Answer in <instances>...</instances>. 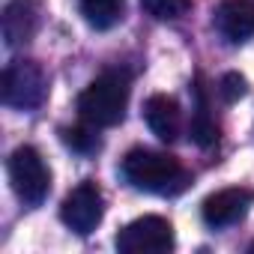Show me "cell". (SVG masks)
Segmentation results:
<instances>
[{
    "mask_svg": "<svg viewBox=\"0 0 254 254\" xmlns=\"http://www.w3.org/2000/svg\"><path fill=\"white\" fill-rule=\"evenodd\" d=\"M123 177L132 189L150 194H177L189 186V174L177 156L159 150H129L123 159Z\"/></svg>",
    "mask_w": 254,
    "mask_h": 254,
    "instance_id": "1",
    "label": "cell"
},
{
    "mask_svg": "<svg viewBox=\"0 0 254 254\" xmlns=\"http://www.w3.org/2000/svg\"><path fill=\"white\" fill-rule=\"evenodd\" d=\"M129 75L126 72H102L93 78L81 96H78V114L96 129H111L126 120V108H129Z\"/></svg>",
    "mask_w": 254,
    "mask_h": 254,
    "instance_id": "2",
    "label": "cell"
},
{
    "mask_svg": "<svg viewBox=\"0 0 254 254\" xmlns=\"http://www.w3.org/2000/svg\"><path fill=\"white\" fill-rule=\"evenodd\" d=\"M48 96V75L36 60H12L0 78V99L6 108L33 111Z\"/></svg>",
    "mask_w": 254,
    "mask_h": 254,
    "instance_id": "3",
    "label": "cell"
},
{
    "mask_svg": "<svg viewBox=\"0 0 254 254\" xmlns=\"http://www.w3.org/2000/svg\"><path fill=\"white\" fill-rule=\"evenodd\" d=\"M6 171H9L12 191L18 194V200L24 206H39L48 197V191H51V171H48L45 159L39 156V150H33V147L12 150V156L6 162Z\"/></svg>",
    "mask_w": 254,
    "mask_h": 254,
    "instance_id": "4",
    "label": "cell"
},
{
    "mask_svg": "<svg viewBox=\"0 0 254 254\" xmlns=\"http://www.w3.org/2000/svg\"><path fill=\"white\" fill-rule=\"evenodd\" d=\"M120 254H168L174 248V227L162 215H141L114 239Z\"/></svg>",
    "mask_w": 254,
    "mask_h": 254,
    "instance_id": "5",
    "label": "cell"
},
{
    "mask_svg": "<svg viewBox=\"0 0 254 254\" xmlns=\"http://www.w3.org/2000/svg\"><path fill=\"white\" fill-rule=\"evenodd\" d=\"M60 218L63 224L78 233V236H90L102 218H105V197H102V189L93 183V180H84L78 183L60 203Z\"/></svg>",
    "mask_w": 254,
    "mask_h": 254,
    "instance_id": "6",
    "label": "cell"
},
{
    "mask_svg": "<svg viewBox=\"0 0 254 254\" xmlns=\"http://www.w3.org/2000/svg\"><path fill=\"white\" fill-rule=\"evenodd\" d=\"M254 203V189L248 186H230V189H221L215 194H209L203 203H200V215H203V224L206 227H230L236 221H242L248 215Z\"/></svg>",
    "mask_w": 254,
    "mask_h": 254,
    "instance_id": "7",
    "label": "cell"
},
{
    "mask_svg": "<svg viewBox=\"0 0 254 254\" xmlns=\"http://www.w3.org/2000/svg\"><path fill=\"white\" fill-rule=\"evenodd\" d=\"M212 21L227 42H248L254 36V0H218Z\"/></svg>",
    "mask_w": 254,
    "mask_h": 254,
    "instance_id": "8",
    "label": "cell"
},
{
    "mask_svg": "<svg viewBox=\"0 0 254 254\" xmlns=\"http://www.w3.org/2000/svg\"><path fill=\"white\" fill-rule=\"evenodd\" d=\"M144 120L150 126V132L159 138V141H177L180 132H183V111H180V102L168 93H156L147 99L144 105Z\"/></svg>",
    "mask_w": 254,
    "mask_h": 254,
    "instance_id": "9",
    "label": "cell"
},
{
    "mask_svg": "<svg viewBox=\"0 0 254 254\" xmlns=\"http://www.w3.org/2000/svg\"><path fill=\"white\" fill-rule=\"evenodd\" d=\"M0 24H3V39L9 48L27 45L39 30V9L33 0H9Z\"/></svg>",
    "mask_w": 254,
    "mask_h": 254,
    "instance_id": "10",
    "label": "cell"
},
{
    "mask_svg": "<svg viewBox=\"0 0 254 254\" xmlns=\"http://www.w3.org/2000/svg\"><path fill=\"white\" fill-rule=\"evenodd\" d=\"M189 135H191V141H194L200 150H209V147L218 144V123H215V117L209 114L206 90H203L200 81L194 84V114H191V123H189Z\"/></svg>",
    "mask_w": 254,
    "mask_h": 254,
    "instance_id": "11",
    "label": "cell"
},
{
    "mask_svg": "<svg viewBox=\"0 0 254 254\" xmlns=\"http://www.w3.org/2000/svg\"><path fill=\"white\" fill-rule=\"evenodd\" d=\"M78 9L93 30H111L114 24H120L126 3L123 0H78Z\"/></svg>",
    "mask_w": 254,
    "mask_h": 254,
    "instance_id": "12",
    "label": "cell"
},
{
    "mask_svg": "<svg viewBox=\"0 0 254 254\" xmlns=\"http://www.w3.org/2000/svg\"><path fill=\"white\" fill-rule=\"evenodd\" d=\"M60 138L69 150L81 153V156H93L102 150V138L96 135V126H90L87 120L81 126H66V129H60Z\"/></svg>",
    "mask_w": 254,
    "mask_h": 254,
    "instance_id": "13",
    "label": "cell"
},
{
    "mask_svg": "<svg viewBox=\"0 0 254 254\" xmlns=\"http://www.w3.org/2000/svg\"><path fill=\"white\" fill-rule=\"evenodd\" d=\"M141 6L156 21H177L191 9V0H141Z\"/></svg>",
    "mask_w": 254,
    "mask_h": 254,
    "instance_id": "14",
    "label": "cell"
},
{
    "mask_svg": "<svg viewBox=\"0 0 254 254\" xmlns=\"http://www.w3.org/2000/svg\"><path fill=\"white\" fill-rule=\"evenodd\" d=\"M245 90H248V84H245V78H242L239 72H227V75H221V81H218V93H221V99H224L227 105H233L236 99H242Z\"/></svg>",
    "mask_w": 254,
    "mask_h": 254,
    "instance_id": "15",
    "label": "cell"
},
{
    "mask_svg": "<svg viewBox=\"0 0 254 254\" xmlns=\"http://www.w3.org/2000/svg\"><path fill=\"white\" fill-rule=\"evenodd\" d=\"M248 254H254V242H251V245H248Z\"/></svg>",
    "mask_w": 254,
    "mask_h": 254,
    "instance_id": "16",
    "label": "cell"
}]
</instances>
